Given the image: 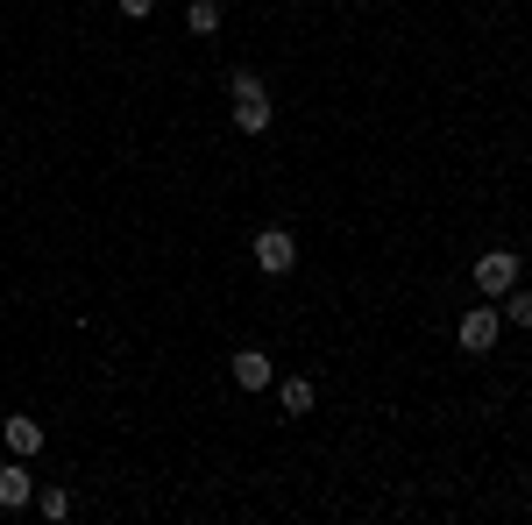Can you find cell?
<instances>
[{"label": "cell", "mask_w": 532, "mask_h": 525, "mask_svg": "<svg viewBox=\"0 0 532 525\" xmlns=\"http://www.w3.org/2000/svg\"><path fill=\"white\" fill-rule=\"evenodd\" d=\"M476 284H483V298L511 291V284H518V256H511V249H490V256L476 263Z\"/></svg>", "instance_id": "cell-1"}, {"label": "cell", "mask_w": 532, "mask_h": 525, "mask_svg": "<svg viewBox=\"0 0 532 525\" xmlns=\"http://www.w3.org/2000/svg\"><path fill=\"white\" fill-rule=\"evenodd\" d=\"M256 263L277 277V270H291V263H298V242H291L284 228H263V235H256Z\"/></svg>", "instance_id": "cell-2"}, {"label": "cell", "mask_w": 532, "mask_h": 525, "mask_svg": "<svg viewBox=\"0 0 532 525\" xmlns=\"http://www.w3.org/2000/svg\"><path fill=\"white\" fill-rule=\"evenodd\" d=\"M270 377H277V369H270L263 348H242V355H235V384H242V391H263Z\"/></svg>", "instance_id": "cell-3"}, {"label": "cell", "mask_w": 532, "mask_h": 525, "mask_svg": "<svg viewBox=\"0 0 532 525\" xmlns=\"http://www.w3.org/2000/svg\"><path fill=\"white\" fill-rule=\"evenodd\" d=\"M490 341H497V313H490V306H476V313L462 320V348H469V355H483Z\"/></svg>", "instance_id": "cell-4"}, {"label": "cell", "mask_w": 532, "mask_h": 525, "mask_svg": "<svg viewBox=\"0 0 532 525\" xmlns=\"http://www.w3.org/2000/svg\"><path fill=\"white\" fill-rule=\"evenodd\" d=\"M29 497H36L29 469H22V462H8V469H0V511H15V504H29Z\"/></svg>", "instance_id": "cell-5"}, {"label": "cell", "mask_w": 532, "mask_h": 525, "mask_svg": "<svg viewBox=\"0 0 532 525\" xmlns=\"http://www.w3.org/2000/svg\"><path fill=\"white\" fill-rule=\"evenodd\" d=\"M235 128H242V135H263V128H270V100H263V93H256V100H235Z\"/></svg>", "instance_id": "cell-6"}, {"label": "cell", "mask_w": 532, "mask_h": 525, "mask_svg": "<svg viewBox=\"0 0 532 525\" xmlns=\"http://www.w3.org/2000/svg\"><path fill=\"white\" fill-rule=\"evenodd\" d=\"M8 447H15L22 462H29L36 447H43V426H36V419H8Z\"/></svg>", "instance_id": "cell-7"}, {"label": "cell", "mask_w": 532, "mask_h": 525, "mask_svg": "<svg viewBox=\"0 0 532 525\" xmlns=\"http://www.w3.org/2000/svg\"><path fill=\"white\" fill-rule=\"evenodd\" d=\"M277 398H284V412H291V419H306V412H313V384H306V377H291Z\"/></svg>", "instance_id": "cell-8"}, {"label": "cell", "mask_w": 532, "mask_h": 525, "mask_svg": "<svg viewBox=\"0 0 532 525\" xmlns=\"http://www.w3.org/2000/svg\"><path fill=\"white\" fill-rule=\"evenodd\" d=\"M185 29H192V36H213V29H220V8H213V0H192V8H185Z\"/></svg>", "instance_id": "cell-9"}, {"label": "cell", "mask_w": 532, "mask_h": 525, "mask_svg": "<svg viewBox=\"0 0 532 525\" xmlns=\"http://www.w3.org/2000/svg\"><path fill=\"white\" fill-rule=\"evenodd\" d=\"M497 298H504V320H518V327H525V320H532V298H525V291H518V284H511V291H497Z\"/></svg>", "instance_id": "cell-10"}, {"label": "cell", "mask_w": 532, "mask_h": 525, "mask_svg": "<svg viewBox=\"0 0 532 525\" xmlns=\"http://www.w3.org/2000/svg\"><path fill=\"white\" fill-rule=\"evenodd\" d=\"M149 8H157V0H121V15H149Z\"/></svg>", "instance_id": "cell-11"}]
</instances>
